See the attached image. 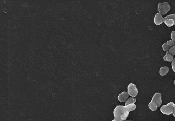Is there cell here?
I'll use <instances>...</instances> for the list:
<instances>
[{
    "mask_svg": "<svg viewBox=\"0 0 175 121\" xmlns=\"http://www.w3.org/2000/svg\"><path fill=\"white\" fill-rule=\"evenodd\" d=\"M124 106L118 105L117 106L114 111V115L115 119H114L115 121H122L121 119V116L124 114Z\"/></svg>",
    "mask_w": 175,
    "mask_h": 121,
    "instance_id": "1",
    "label": "cell"
},
{
    "mask_svg": "<svg viewBox=\"0 0 175 121\" xmlns=\"http://www.w3.org/2000/svg\"><path fill=\"white\" fill-rule=\"evenodd\" d=\"M174 103L171 102L167 105H163L160 108V111L165 115H170L173 113Z\"/></svg>",
    "mask_w": 175,
    "mask_h": 121,
    "instance_id": "2",
    "label": "cell"
},
{
    "mask_svg": "<svg viewBox=\"0 0 175 121\" xmlns=\"http://www.w3.org/2000/svg\"><path fill=\"white\" fill-rule=\"evenodd\" d=\"M171 9L170 4L168 2L159 3L158 5V10L162 15H164Z\"/></svg>",
    "mask_w": 175,
    "mask_h": 121,
    "instance_id": "3",
    "label": "cell"
},
{
    "mask_svg": "<svg viewBox=\"0 0 175 121\" xmlns=\"http://www.w3.org/2000/svg\"><path fill=\"white\" fill-rule=\"evenodd\" d=\"M128 93L129 96L133 97H136L138 93L136 86L134 84H130L128 87Z\"/></svg>",
    "mask_w": 175,
    "mask_h": 121,
    "instance_id": "4",
    "label": "cell"
},
{
    "mask_svg": "<svg viewBox=\"0 0 175 121\" xmlns=\"http://www.w3.org/2000/svg\"><path fill=\"white\" fill-rule=\"evenodd\" d=\"M163 21L167 26L171 27L175 24V14H170L163 19Z\"/></svg>",
    "mask_w": 175,
    "mask_h": 121,
    "instance_id": "5",
    "label": "cell"
},
{
    "mask_svg": "<svg viewBox=\"0 0 175 121\" xmlns=\"http://www.w3.org/2000/svg\"><path fill=\"white\" fill-rule=\"evenodd\" d=\"M162 95L159 93H156L152 97L151 102L155 103L157 107H160L162 104Z\"/></svg>",
    "mask_w": 175,
    "mask_h": 121,
    "instance_id": "6",
    "label": "cell"
},
{
    "mask_svg": "<svg viewBox=\"0 0 175 121\" xmlns=\"http://www.w3.org/2000/svg\"><path fill=\"white\" fill-rule=\"evenodd\" d=\"M136 107V105L134 104H130L127 106H124V115L127 117L129 116V113L131 111H134Z\"/></svg>",
    "mask_w": 175,
    "mask_h": 121,
    "instance_id": "7",
    "label": "cell"
},
{
    "mask_svg": "<svg viewBox=\"0 0 175 121\" xmlns=\"http://www.w3.org/2000/svg\"><path fill=\"white\" fill-rule=\"evenodd\" d=\"M129 97L128 94L125 91L123 92L120 94L118 97V99L121 102H124L126 101L127 98Z\"/></svg>",
    "mask_w": 175,
    "mask_h": 121,
    "instance_id": "8",
    "label": "cell"
},
{
    "mask_svg": "<svg viewBox=\"0 0 175 121\" xmlns=\"http://www.w3.org/2000/svg\"><path fill=\"white\" fill-rule=\"evenodd\" d=\"M163 18L160 13H157L155 16L154 22L157 25H159L163 23Z\"/></svg>",
    "mask_w": 175,
    "mask_h": 121,
    "instance_id": "9",
    "label": "cell"
},
{
    "mask_svg": "<svg viewBox=\"0 0 175 121\" xmlns=\"http://www.w3.org/2000/svg\"><path fill=\"white\" fill-rule=\"evenodd\" d=\"M174 59V57L171 54L169 53V51H167L166 52V55L164 56L163 57L164 60L166 61L171 62Z\"/></svg>",
    "mask_w": 175,
    "mask_h": 121,
    "instance_id": "10",
    "label": "cell"
},
{
    "mask_svg": "<svg viewBox=\"0 0 175 121\" xmlns=\"http://www.w3.org/2000/svg\"><path fill=\"white\" fill-rule=\"evenodd\" d=\"M169 71V69L168 67H164L160 68L159 73L161 76H164L166 75Z\"/></svg>",
    "mask_w": 175,
    "mask_h": 121,
    "instance_id": "11",
    "label": "cell"
},
{
    "mask_svg": "<svg viewBox=\"0 0 175 121\" xmlns=\"http://www.w3.org/2000/svg\"><path fill=\"white\" fill-rule=\"evenodd\" d=\"M149 108L152 111H156L158 108L157 106L155 103L152 102H151L149 103Z\"/></svg>",
    "mask_w": 175,
    "mask_h": 121,
    "instance_id": "12",
    "label": "cell"
},
{
    "mask_svg": "<svg viewBox=\"0 0 175 121\" xmlns=\"http://www.w3.org/2000/svg\"><path fill=\"white\" fill-rule=\"evenodd\" d=\"M136 102V99L135 98L133 97H129L125 102V106H127L130 104H134Z\"/></svg>",
    "mask_w": 175,
    "mask_h": 121,
    "instance_id": "13",
    "label": "cell"
},
{
    "mask_svg": "<svg viewBox=\"0 0 175 121\" xmlns=\"http://www.w3.org/2000/svg\"><path fill=\"white\" fill-rule=\"evenodd\" d=\"M162 48L164 51H168L171 48V47L167 45V43H165L162 45Z\"/></svg>",
    "mask_w": 175,
    "mask_h": 121,
    "instance_id": "14",
    "label": "cell"
},
{
    "mask_svg": "<svg viewBox=\"0 0 175 121\" xmlns=\"http://www.w3.org/2000/svg\"><path fill=\"white\" fill-rule=\"evenodd\" d=\"M169 52L170 54L172 56L175 55V46H174L172 47L170 49H169Z\"/></svg>",
    "mask_w": 175,
    "mask_h": 121,
    "instance_id": "15",
    "label": "cell"
},
{
    "mask_svg": "<svg viewBox=\"0 0 175 121\" xmlns=\"http://www.w3.org/2000/svg\"><path fill=\"white\" fill-rule=\"evenodd\" d=\"M167 43L168 45L170 46V47H173L174 46L175 43L172 40H169L167 41Z\"/></svg>",
    "mask_w": 175,
    "mask_h": 121,
    "instance_id": "16",
    "label": "cell"
},
{
    "mask_svg": "<svg viewBox=\"0 0 175 121\" xmlns=\"http://www.w3.org/2000/svg\"><path fill=\"white\" fill-rule=\"evenodd\" d=\"M171 38L172 41L175 43V31L172 32L171 33Z\"/></svg>",
    "mask_w": 175,
    "mask_h": 121,
    "instance_id": "17",
    "label": "cell"
},
{
    "mask_svg": "<svg viewBox=\"0 0 175 121\" xmlns=\"http://www.w3.org/2000/svg\"><path fill=\"white\" fill-rule=\"evenodd\" d=\"M172 67L173 70L175 73V58L173 59L172 62Z\"/></svg>",
    "mask_w": 175,
    "mask_h": 121,
    "instance_id": "18",
    "label": "cell"
},
{
    "mask_svg": "<svg viewBox=\"0 0 175 121\" xmlns=\"http://www.w3.org/2000/svg\"><path fill=\"white\" fill-rule=\"evenodd\" d=\"M173 115L175 117V104H174L173 105Z\"/></svg>",
    "mask_w": 175,
    "mask_h": 121,
    "instance_id": "19",
    "label": "cell"
},
{
    "mask_svg": "<svg viewBox=\"0 0 175 121\" xmlns=\"http://www.w3.org/2000/svg\"><path fill=\"white\" fill-rule=\"evenodd\" d=\"M122 121H133L131 120H122Z\"/></svg>",
    "mask_w": 175,
    "mask_h": 121,
    "instance_id": "20",
    "label": "cell"
},
{
    "mask_svg": "<svg viewBox=\"0 0 175 121\" xmlns=\"http://www.w3.org/2000/svg\"><path fill=\"white\" fill-rule=\"evenodd\" d=\"M174 84L175 85V80H174Z\"/></svg>",
    "mask_w": 175,
    "mask_h": 121,
    "instance_id": "21",
    "label": "cell"
}]
</instances>
